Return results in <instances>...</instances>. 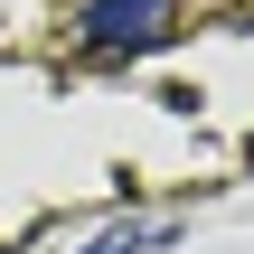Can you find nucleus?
<instances>
[{
    "label": "nucleus",
    "instance_id": "f257e3e1",
    "mask_svg": "<svg viewBox=\"0 0 254 254\" xmlns=\"http://www.w3.org/2000/svg\"><path fill=\"white\" fill-rule=\"evenodd\" d=\"M179 28V0H85L75 9V47L85 57H141Z\"/></svg>",
    "mask_w": 254,
    "mask_h": 254
},
{
    "label": "nucleus",
    "instance_id": "f03ea898",
    "mask_svg": "<svg viewBox=\"0 0 254 254\" xmlns=\"http://www.w3.org/2000/svg\"><path fill=\"white\" fill-rule=\"evenodd\" d=\"M179 226H151V217H123V226H104L85 254H151V245H170Z\"/></svg>",
    "mask_w": 254,
    "mask_h": 254
}]
</instances>
